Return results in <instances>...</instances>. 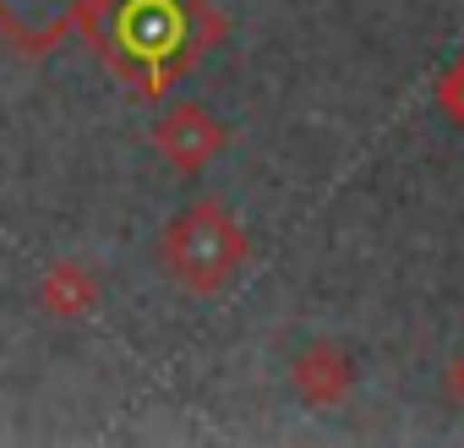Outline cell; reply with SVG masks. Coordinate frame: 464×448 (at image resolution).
<instances>
[{
    "label": "cell",
    "instance_id": "1",
    "mask_svg": "<svg viewBox=\"0 0 464 448\" xmlns=\"http://www.w3.org/2000/svg\"><path fill=\"white\" fill-rule=\"evenodd\" d=\"M77 28L93 55L142 99H164L229 34L208 0H88Z\"/></svg>",
    "mask_w": 464,
    "mask_h": 448
},
{
    "label": "cell",
    "instance_id": "2",
    "mask_svg": "<svg viewBox=\"0 0 464 448\" xmlns=\"http://www.w3.org/2000/svg\"><path fill=\"white\" fill-rule=\"evenodd\" d=\"M246 258H252V241H246V230H241V219L229 213L224 202H213V197H202V202H191L186 213H175V219L164 224V241H159L164 274H169L180 290H191V296H218V290H229V285L241 279Z\"/></svg>",
    "mask_w": 464,
    "mask_h": 448
},
{
    "label": "cell",
    "instance_id": "3",
    "mask_svg": "<svg viewBox=\"0 0 464 448\" xmlns=\"http://www.w3.org/2000/svg\"><path fill=\"white\" fill-rule=\"evenodd\" d=\"M148 142L159 148V159H164L169 170L197 175V170H208V164L229 148V126H218L202 104H169V110L153 121Z\"/></svg>",
    "mask_w": 464,
    "mask_h": 448
},
{
    "label": "cell",
    "instance_id": "4",
    "mask_svg": "<svg viewBox=\"0 0 464 448\" xmlns=\"http://www.w3.org/2000/svg\"><path fill=\"white\" fill-rule=\"evenodd\" d=\"M88 0H0V34L23 55H50L82 17Z\"/></svg>",
    "mask_w": 464,
    "mask_h": 448
},
{
    "label": "cell",
    "instance_id": "5",
    "mask_svg": "<svg viewBox=\"0 0 464 448\" xmlns=\"http://www.w3.org/2000/svg\"><path fill=\"white\" fill-rule=\"evenodd\" d=\"M290 377H295V394H301L306 404L334 410V404H344V399H350V388H355V361L344 355V345L317 339V345H306V350L295 355Z\"/></svg>",
    "mask_w": 464,
    "mask_h": 448
},
{
    "label": "cell",
    "instance_id": "6",
    "mask_svg": "<svg viewBox=\"0 0 464 448\" xmlns=\"http://www.w3.org/2000/svg\"><path fill=\"white\" fill-rule=\"evenodd\" d=\"M99 301H104V285H99V274L82 258H61L39 279V307L50 317H61V323H82Z\"/></svg>",
    "mask_w": 464,
    "mask_h": 448
},
{
    "label": "cell",
    "instance_id": "7",
    "mask_svg": "<svg viewBox=\"0 0 464 448\" xmlns=\"http://www.w3.org/2000/svg\"><path fill=\"white\" fill-rule=\"evenodd\" d=\"M437 110H442L453 126H464V55L437 77Z\"/></svg>",
    "mask_w": 464,
    "mask_h": 448
},
{
    "label": "cell",
    "instance_id": "8",
    "mask_svg": "<svg viewBox=\"0 0 464 448\" xmlns=\"http://www.w3.org/2000/svg\"><path fill=\"white\" fill-rule=\"evenodd\" d=\"M448 388H453V399L464 404V355H459V361L448 366Z\"/></svg>",
    "mask_w": 464,
    "mask_h": 448
}]
</instances>
